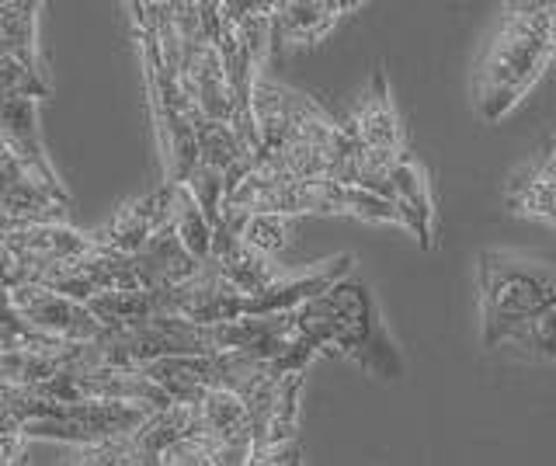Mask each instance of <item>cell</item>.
Instances as JSON below:
<instances>
[{
    "mask_svg": "<svg viewBox=\"0 0 556 466\" xmlns=\"http://www.w3.org/2000/svg\"><path fill=\"white\" fill-rule=\"evenodd\" d=\"M344 133L352 136V143L358 150V181H355V188L382 199V192H387L390 164L407 153L404 129H400L396 105L390 98V84H387V74H382V66H376L369 88H365L352 118L344 123Z\"/></svg>",
    "mask_w": 556,
    "mask_h": 466,
    "instance_id": "ba28073f",
    "label": "cell"
},
{
    "mask_svg": "<svg viewBox=\"0 0 556 466\" xmlns=\"http://www.w3.org/2000/svg\"><path fill=\"white\" fill-rule=\"evenodd\" d=\"M251 466H303V445H300V439H295L286 445L265 449V453H254Z\"/></svg>",
    "mask_w": 556,
    "mask_h": 466,
    "instance_id": "7402d4cb",
    "label": "cell"
},
{
    "mask_svg": "<svg viewBox=\"0 0 556 466\" xmlns=\"http://www.w3.org/2000/svg\"><path fill=\"white\" fill-rule=\"evenodd\" d=\"M39 0H8L0 4V49H8L35 74H46L42 49H39Z\"/></svg>",
    "mask_w": 556,
    "mask_h": 466,
    "instance_id": "e0dca14e",
    "label": "cell"
},
{
    "mask_svg": "<svg viewBox=\"0 0 556 466\" xmlns=\"http://www.w3.org/2000/svg\"><path fill=\"white\" fill-rule=\"evenodd\" d=\"M556 56V4H508L477 74V112L483 123L508 115Z\"/></svg>",
    "mask_w": 556,
    "mask_h": 466,
    "instance_id": "3957f363",
    "label": "cell"
},
{
    "mask_svg": "<svg viewBox=\"0 0 556 466\" xmlns=\"http://www.w3.org/2000/svg\"><path fill=\"white\" fill-rule=\"evenodd\" d=\"M174 230H178L181 248L202 265L208 257V248H213V227H208V219L202 216L195 199L188 196V188L178 192V205H174Z\"/></svg>",
    "mask_w": 556,
    "mask_h": 466,
    "instance_id": "ffe728a7",
    "label": "cell"
},
{
    "mask_svg": "<svg viewBox=\"0 0 556 466\" xmlns=\"http://www.w3.org/2000/svg\"><path fill=\"white\" fill-rule=\"evenodd\" d=\"M132 268H136V282H139V292H164V289H174L188 279H195L199 275V262L191 257L181 240H178V230H174V219L167 223L164 230H156L143 251H136L132 257Z\"/></svg>",
    "mask_w": 556,
    "mask_h": 466,
    "instance_id": "2e32d148",
    "label": "cell"
},
{
    "mask_svg": "<svg viewBox=\"0 0 556 466\" xmlns=\"http://www.w3.org/2000/svg\"><path fill=\"white\" fill-rule=\"evenodd\" d=\"M382 199L396 210L400 227L410 230L417 244L431 251L434 248V199H431L425 164L410 158V153L396 158L387 171V192H382Z\"/></svg>",
    "mask_w": 556,
    "mask_h": 466,
    "instance_id": "5bb4252c",
    "label": "cell"
},
{
    "mask_svg": "<svg viewBox=\"0 0 556 466\" xmlns=\"http://www.w3.org/2000/svg\"><path fill=\"white\" fill-rule=\"evenodd\" d=\"M223 210L240 213H275V216H303V213H324V216H358L365 223H396V210L372 192L348 188L338 181H282L268 185L251 175L223 199Z\"/></svg>",
    "mask_w": 556,
    "mask_h": 466,
    "instance_id": "8992f818",
    "label": "cell"
},
{
    "mask_svg": "<svg viewBox=\"0 0 556 466\" xmlns=\"http://www.w3.org/2000/svg\"><path fill=\"white\" fill-rule=\"evenodd\" d=\"M237 213V230L243 237V244H251L254 251L261 254H275L289 244V227L292 219L289 216H275V213H240V210H230Z\"/></svg>",
    "mask_w": 556,
    "mask_h": 466,
    "instance_id": "d6986e66",
    "label": "cell"
},
{
    "mask_svg": "<svg viewBox=\"0 0 556 466\" xmlns=\"http://www.w3.org/2000/svg\"><path fill=\"white\" fill-rule=\"evenodd\" d=\"M205 265L213 268L223 282H230L243 297H265L278 282L286 279L282 272L271 268V257L243 244L237 230V213L223 210L219 227L213 230V248H208Z\"/></svg>",
    "mask_w": 556,
    "mask_h": 466,
    "instance_id": "8fae6325",
    "label": "cell"
},
{
    "mask_svg": "<svg viewBox=\"0 0 556 466\" xmlns=\"http://www.w3.org/2000/svg\"><path fill=\"white\" fill-rule=\"evenodd\" d=\"M153 414L147 404H126V401H87V404H66V401H46L35 396L22 411V436L28 439H52L70 442L77 449L101 445L126 439Z\"/></svg>",
    "mask_w": 556,
    "mask_h": 466,
    "instance_id": "52a82bcc",
    "label": "cell"
},
{
    "mask_svg": "<svg viewBox=\"0 0 556 466\" xmlns=\"http://www.w3.org/2000/svg\"><path fill=\"white\" fill-rule=\"evenodd\" d=\"M126 11L132 18L139 56H143L153 123L164 143L167 181L185 185L199 164V147H195V129H191V105L178 74L181 56H178V36L170 28L167 0H132Z\"/></svg>",
    "mask_w": 556,
    "mask_h": 466,
    "instance_id": "7a4b0ae2",
    "label": "cell"
},
{
    "mask_svg": "<svg viewBox=\"0 0 556 466\" xmlns=\"http://www.w3.org/2000/svg\"><path fill=\"white\" fill-rule=\"evenodd\" d=\"M191 411L185 404H170L164 411H153L132 436L77 449V456L66 466H161V456L170 442L188 436Z\"/></svg>",
    "mask_w": 556,
    "mask_h": 466,
    "instance_id": "9c48e42d",
    "label": "cell"
},
{
    "mask_svg": "<svg viewBox=\"0 0 556 466\" xmlns=\"http://www.w3.org/2000/svg\"><path fill=\"white\" fill-rule=\"evenodd\" d=\"M480 282V341L501 349L515 327L539 317L556 303V265L518 257L508 251H483L477 265Z\"/></svg>",
    "mask_w": 556,
    "mask_h": 466,
    "instance_id": "277c9868",
    "label": "cell"
},
{
    "mask_svg": "<svg viewBox=\"0 0 556 466\" xmlns=\"http://www.w3.org/2000/svg\"><path fill=\"white\" fill-rule=\"evenodd\" d=\"M178 192L181 185L164 181L156 192L126 202L122 210L104 223V227L91 230V240L98 251H112V254H126L132 257L136 251H143L147 240L164 230L167 223L174 219V205H178Z\"/></svg>",
    "mask_w": 556,
    "mask_h": 466,
    "instance_id": "7c38bea8",
    "label": "cell"
},
{
    "mask_svg": "<svg viewBox=\"0 0 556 466\" xmlns=\"http://www.w3.org/2000/svg\"><path fill=\"white\" fill-rule=\"evenodd\" d=\"M8 466H28V449H25V453H22V456H17V459H11Z\"/></svg>",
    "mask_w": 556,
    "mask_h": 466,
    "instance_id": "603a6c76",
    "label": "cell"
},
{
    "mask_svg": "<svg viewBox=\"0 0 556 466\" xmlns=\"http://www.w3.org/2000/svg\"><path fill=\"white\" fill-rule=\"evenodd\" d=\"M251 112H254V126L261 136V150L317 147V150L334 153L344 164H352L355 181H358V150L352 143V136H348L344 126L334 123L317 101H309L306 95L261 74L251 91Z\"/></svg>",
    "mask_w": 556,
    "mask_h": 466,
    "instance_id": "5b68a950",
    "label": "cell"
},
{
    "mask_svg": "<svg viewBox=\"0 0 556 466\" xmlns=\"http://www.w3.org/2000/svg\"><path fill=\"white\" fill-rule=\"evenodd\" d=\"M0 244L22 262L25 282L31 268L60 265V262H70V257L94 251L91 230H74L70 223H22V227H11L0 234Z\"/></svg>",
    "mask_w": 556,
    "mask_h": 466,
    "instance_id": "4fadbf2b",
    "label": "cell"
},
{
    "mask_svg": "<svg viewBox=\"0 0 556 466\" xmlns=\"http://www.w3.org/2000/svg\"><path fill=\"white\" fill-rule=\"evenodd\" d=\"M292 320L295 331L317 352L352 358L355 366L379 379H400L407 369L396 341L390 338L387 324H382L376 297L355 275H344L341 282L324 289L320 297L295 306Z\"/></svg>",
    "mask_w": 556,
    "mask_h": 466,
    "instance_id": "6da1fadb",
    "label": "cell"
},
{
    "mask_svg": "<svg viewBox=\"0 0 556 466\" xmlns=\"http://www.w3.org/2000/svg\"><path fill=\"white\" fill-rule=\"evenodd\" d=\"M355 0H275L271 49L313 46L334 28L348 11H358Z\"/></svg>",
    "mask_w": 556,
    "mask_h": 466,
    "instance_id": "9a60e30c",
    "label": "cell"
},
{
    "mask_svg": "<svg viewBox=\"0 0 556 466\" xmlns=\"http://www.w3.org/2000/svg\"><path fill=\"white\" fill-rule=\"evenodd\" d=\"M8 300L14 314L28 327L66 344H98L104 331H109V327L87 310V303L66 300L60 292L42 289V286H17L8 292Z\"/></svg>",
    "mask_w": 556,
    "mask_h": 466,
    "instance_id": "30bf717a",
    "label": "cell"
},
{
    "mask_svg": "<svg viewBox=\"0 0 556 466\" xmlns=\"http://www.w3.org/2000/svg\"><path fill=\"white\" fill-rule=\"evenodd\" d=\"M501 349L535 358V362H556V303L546 306L539 317L515 327V331L504 338Z\"/></svg>",
    "mask_w": 556,
    "mask_h": 466,
    "instance_id": "ac0fdd59",
    "label": "cell"
},
{
    "mask_svg": "<svg viewBox=\"0 0 556 466\" xmlns=\"http://www.w3.org/2000/svg\"><path fill=\"white\" fill-rule=\"evenodd\" d=\"M25 449H28V442L22 436V421H17L11 411H0V466L17 459Z\"/></svg>",
    "mask_w": 556,
    "mask_h": 466,
    "instance_id": "44dd1931",
    "label": "cell"
}]
</instances>
